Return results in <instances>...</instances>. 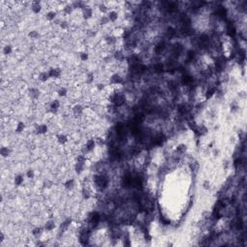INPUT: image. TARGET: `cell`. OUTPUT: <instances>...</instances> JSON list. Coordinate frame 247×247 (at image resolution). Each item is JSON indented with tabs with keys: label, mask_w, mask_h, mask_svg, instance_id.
<instances>
[{
	"label": "cell",
	"mask_w": 247,
	"mask_h": 247,
	"mask_svg": "<svg viewBox=\"0 0 247 247\" xmlns=\"http://www.w3.org/2000/svg\"><path fill=\"white\" fill-rule=\"evenodd\" d=\"M81 16H82L83 19L85 20L91 19L94 16V10L90 6H85L84 8L81 9Z\"/></svg>",
	"instance_id": "cell-1"
},
{
	"label": "cell",
	"mask_w": 247,
	"mask_h": 247,
	"mask_svg": "<svg viewBox=\"0 0 247 247\" xmlns=\"http://www.w3.org/2000/svg\"><path fill=\"white\" fill-rule=\"evenodd\" d=\"M47 72L49 73L50 79H58L62 75V70L58 67H51Z\"/></svg>",
	"instance_id": "cell-2"
},
{
	"label": "cell",
	"mask_w": 247,
	"mask_h": 247,
	"mask_svg": "<svg viewBox=\"0 0 247 247\" xmlns=\"http://www.w3.org/2000/svg\"><path fill=\"white\" fill-rule=\"evenodd\" d=\"M61 108V101L58 99H53L49 103V111L52 114H56Z\"/></svg>",
	"instance_id": "cell-3"
},
{
	"label": "cell",
	"mask_w": 247,
	"mask_h": 247,
	"mask_svg": "<svg viewBox=\"0 0 247 247\" xmlns=\"http://www.w3.org/2000/svg\"><path fill=\"white\" fill-rule=\"evenodd\" d=\"M35 131L39 135H45L48 132V126L47 124H38L35 128Z\"/></svg>",
	"instance_id": "cell-4"
},
{
	"label": "cell",
	"mask_w": 247,
	"mask_h": 247,
	"mask_svg": "<svg viewBox=\"0 0 247 247\" xmlns=\"http://www.w3.org/2000/svg\"><path fill=\"white\" fill-rule=\"evenodd\" d=\"M123 83V77L118 73H113L110 76V84L111 85H121Z\"/></svg>",
	"instance_id": "cell-5"
},
{
	"label": "cell",
	"mask_w": 247,
	"mask_h": 247,
	"mask_svg": "<svg viewBox=\"0 0 247 247\" xmlns=\"http://www.w3.org/2000/svg\"><path fill=\"white\" fill-rule=\"evenodd\" d=\"M72 112H73V114L75 116H76V117H80V116H82L83 115V113H84V108H83V106L81 105V104H79V103H75V104H73V107H72Z\"/></svg>",
	"instance_id": "cell-6"
},
{
	"label": "cell",
	"mask_w": 247,
	"mask_h": 247,
	"mask_svg": "<svg viewBox=\"0 0 247 247\" xmlns=\"http://www.w3.org/2000/svg\"><path fill=\"white\" fill-rule=\"evenodd\" d=\"M30 9H31V12L35 15H39L43 10V6L41 4V2L39 1H33L31 3V6H30Z\"/></svg>",
	"instance_id": "cell-7"
},
{
	"label": "cell",
	"mask_w": 247,
	"mask_h": 247,
	"mask_svg": "<svg viewBox=\"0 0 247 247\" xmlns=\"http://www.w3.org/2000/svg\"><path fill=\"white\" fill-rule=\"evenodd\" d=\"M56 141H57V143L61 145V146H64V145H66L69 142V137L68 135H66L65 133H59L56 135Z\"/></svg>",
	"instance_id": "cell-8"
},
{
	"label": "cell",
	"mask_w": 247,
	"mask_h": 247,
	"mask_svg": "<svg viewBox=\"0 0 247 247\" xmlns=\"http://www.w3.org/2000/svg\"><path fill=\"white\" fill-rule=\"evenodd\" d=\"M112 56H113L114 59L116 61H118V62H123L124 60V53L122 51L121 49H115L113 51V53H112Z\"/></svg>",
	"instance_id": "cell-9"
},
{
	"label": "cell",
	"mask_w": 247,
	"mask_h": 247,
	"mask_svg": "<svg viewBox=\"0 0 247 247\" xmlns=\"http://www.w3.org/2000/svg\"><path fill=\"white\" fill-rule=\"evenodd\" d=\"M106 16L108 17V19L110 22H116L119 19V13L116 10H109Z\"/></svg>",
	"instance_id": "cell-10"
},
{
	"label": "cell",
	"mask_w": 247,
	"mask_h": 247,
	"mask_svg": "<svg viewBox=\"0 0 247 247\" xmlns=\"http://www.w3.org/2000/svg\"><path fill=\"white\" fill-rule=\"evenodd\" d=\"M28 96H29V98L31 99V100L36 101L40 97V90L37 88H30L29 90H28Z\"/></svg>",
	"instance_id": "cell-11"
},
{
	"label": "cell",
	"mask_w": 247,
	"mask_h": 247,
	"mask_svg": "<svg viewBox=\"0 0 247 247\" xmlns=\"http://www.w3.org/2000/svg\"><path fill=\"white\" fill-rule=\"evenodd\" d=\"M38 79L42 83L47 82V81L50 79L49 73H48V72H47V71H43V72H41L39 75H38Z\"/></svg>",
	"instance_id": "cell-12"
},
{
	"label": "cell",
	"mask_w": 247,
	"mask_h": 247,
	"mask_svg": "<svg viewBox=\"0 0 247 247\" xmlns=\"http://www.w3.org/2000/svg\"><path fill=\"white\" fill-rule=\"evenodd\" d=\"M56 17H57V12L54 10H48L45 15V17L47 21H53V20H55Z\"/></svg>",
	"instance_id": "cell-13"
},
{
	"label": "cell",
	"mask_w": 247,
	"mask_h": 247,
	"mask_svg": "<svg viewBox=\"0 0 247 247\" xmlns=\"http://www.w3.org/2000/svg\"><path fill=\"white\" fill-rule=\"evenodd\" d=\"M55 227H56V224H55V221L54 220H47V222L45 223V225H44V229L45 231H47V232H51V231H53L55 229Z\"/></svg>",
	"instance_id": "cell-14"
},
{
	"label": "cell",
	"mask_w": 247,
	"mask_h": 247,
	"mask_svg": "<svg viewBox=\"0 0 247 247\" xmlns=\"http://www.w3.org/2000/svg\"><path fill=\"white\" fill-rule=\"evenodd\" d=\"M24 182V176L22 174H17L14 178V184L16 186H20Z\"/></svg>",
	"instance_id": "cell-15"
},
{
	"label": "cell",
	"mask_w": 247,
	"mask_h": 247,
	"mask_svg": "<svg viewBox=\"0 0 247 247\" xmlns=\"http://www.w3.org/2000/svg\"><path fill=\"white\" fill-rule=\"evenodd\" d=\"M0 154H1L2 157L6 158V157L10 156V154H11V149L7 146L1 147V149H0Z\"/></svg>",
	"instance_id": "cell-16"
},
{
	"label": "cell",
	"mask_w": 247,
	"mask_h": 247,
	"mask_svg": "<svg viewBox=\"0 0 247 247\" xmlns=\"http://www.w3.org/2000/svg\"><path fill=\"white\" fill-rule=\"evenodd\" d=\"M71 223H72L71 219H66L65 221H63L60 225V232L61 233H64L65 231H67L69 227L71 226Z\"/></svg>",
	"instance_id": "cell-17"
},
{
	"label": "cell",
	"mask_w": 247,
	"mask_h": 247,
	"mask_svg": "<svg viewBox=\"0 0 247 247\" xmlns=\"http://www.w3.org/2000/svg\"><path fill=\"white\" fill-rule=\"evenodd\" d=\"M56 93H57L58 97L64 98V97L68 95V89L66 87H63V86H60V87H58V89L56 90Z\"/></svg>",
	"instance_id": "cell-18"
},
{
	"label": "cell",
	"mask_w": 247,
	"mask_h": 247,
	"mask_svg": "<svg viewBox=\"0 0 247 247\" xmlns=\"http://www.w3.org/2000/svg\"><path fill=\"white\" fill-rule=\"evenodd\" d=\"M25 130V124H24V122H19V123L17 124V126H16V129H15V131H16V133H17V134H20V133H22V132H23Z\"/></svg>",
	"instance_id": "cell-19"
},
{
	"label": "cell",
	"mask_w": 247,
	"mask_h": 247,
	"mask_svg": "<svg viewBox=\"0 0 247 247\" xmlns=\"http://www.w3.org/2000/svg\"><path fill=\"white\" fill-rule=\"evenodd\" d=\"M98 10L101 12V14H103V15H106V14H107V13L109 12V10H110V8H109V7H108L105 3H101V4H99V6H98Z\"/></svg>",
	"instance_id": "cell-20"
},
{
	"label": "cell",
	"mask_w": 247,
	"mask_h": 247,
	"mask_svg": "<svg viewBox=\"0 0 247 247\" xmlns=\"http://www.w3.org/2000/svg\"><path fill=\"white\" fill-rule=\"evenodd\" d=\"M85 170V164H81V163H75V171L77 175L82 174Z\"/></svg>",
	"instance_id": "cell-21"
},
{
	"label": "cell",
	"mask_w": 247,
	"mask_h": 247,
	"mask_svg": "<svg viewBox=\"0 0 247 247\" xmlns=\"http://www.w3.org/2000/svg\"><path fill=\"white\" fill-rule=\"evenodd\" d=\"M75 159L76 163H81V164H86V161H87L86 156H84V154H76Z\"/></svg>",
	"instance_id": "cell-22"
},
{
	"label": "cell",
	"mask_w": 247,
	"mask_h": 247,
	"mask_svg": "<svg viewBox=\"0 0 247 247\" xmlns=\"http://www.w3.org/2000/svg\"><path fill=\"white\" fill-rule=\"evenodd\" d=\"M44 230H45V229H43L42 227L37 226V227H35V228L32 229L31 234L33 235V236H35V238H39V236L43 234V231H44Z\"/></svg>",
	"instance_id": "cell-23"
},
{
	"label": "cell",
	"mask_w": 247,
	"mask_h": 247,
	"mask_svg": "<svg viewBox=\"0 0 247 247\" xmlns=\"http://www.w3.org/2000/svg\"><path fill=\"white\" fill-rule=\"evenodd\" d=\"M64 187L68 190L73 189V188L75 187V180L72 179V178H71V179H68L64 182Z\"/></svg>",
	"instance_id": "cell-24"
},
{
	"label": "cell",
	"mask_w": 247,
	"mask_h": 247,
	"mask_svg": "<svg viewBox=\"0 0 247 247\" xmlns=\"http://www.w3.org/2000/svg\"><path fill=\"white\" fill-rule=\"evenodd\" d=\"M99 23H100V25H101V26L108 25L109 23H110V21H109V19H108V17L106 16V15H103V16H101L100 19H99Z\"/></svg>",
	"instance_id": "cell-25"
},
{
	"label": "cell",
	"mask_w": 247,
	"mask_h": 247,
	"mask_svg": "<svg viewBox=\"0 0 247 247\" xmlns=\"http://www.w3.org/2000/svg\"><path fill=\"white\" fill-rule=\"evenodd\" d=\"M27 36H28V38H30V39H32V40H36L39 38L40 34L37 30H30V31L28 32Z\"/></svg>",
	"instance_id": "cell-26"
},
{
	"label": "cell",
	"mask_w": 247,
	"mask_h": 247,
	"mask_svg": "<svg viewBox=\"0 0 247 247\" xmlns=\"http://www.w3.org/2000/svg\"><path fill=\"white\" fill-rule=\"evenodd\" d=\"M82 196L85 200H89L90 198L92 197V193H91V190L88 189L87 187H84L83 190H82Z\"/></svg>",
	"instance_id": "cell-27"
},
{
	"label": "cell",
	"mask_w": 247,
	"mask_h": 247,
	"mask_svg": "<svg viewBox=\"0 0 247 247\" xmlns=\"http://www.w3.org/2000/svg\"><path fill=\"white\" fill-rule=\"evenodd\" d=\"M73 7L72 4H67L66 6H64V8H63V12H64L65 15H71L72 13L73 12Z\"/></svg>",
	"instance_id": "cell-28"
},
{
	"label": "cell",
	"mask_w": 247,
	"mask_h": 247,
	"mask_svg": "<svg viewBox=\"0 0 247 247\" xmlns=\"http://www.w3.org/2000/svg\"><path fill=\"white\" fill-rule=\"evenodd\" d=\"M94 79H95V78H94L93 73H86V75H85V81H86V83H87L88 85H90V84L93 83V82H94Z\"/></svg>",
	"instance_id": "cell-29"
},
{
	"label": "cell",
	"mask_w": 247,
	"mask_h": 247,
	"mask_svg": "<svg viewBox=\"0 0 247 247\" xmlns=\"http://www.w3.org/2000/svg\"><path fill=\"white\" fill-rule=\"evenodd\" d=\"M79 59H80V61H82V62H86V61H88L89 60V53L87 51H85V50L79 52Z\"/></svg>",
	"instance_id": "cell-30"
},
{
	"label": "cell",
	"mask_w": 247,
	"mask_h": 247,
	"mask_svg": "<svg viewBox=\"0 0 247 247\" xmlns=\"http://www.w3.org/2000/svg\"><path fill=\"white\" fill-rule=\"evenodd\" d=\"M2 51H3L4 55H10L13 52V47L11 45H6L5 47H3Z\"/></svg>",
	"instance_id": "cell-31"
},
{
	"label": "cell",
	"mask_w": 247,
	"mask_h": 247,
	"mask_svg": "<svg viewBox=\"0 0 247 247\" xmlns=\"http://www.w3.org/2000/svg\"><path fill=\"white\" fill-rule=\"evenodd\" d=\"M59 27L62 30L66 31V30H68L69 28H70V23H69L67 20H61V22L59 23Z\"/></svg>",
	"instance_id": "cell-32"
},
{
	"label": "cell",
	"mask_w": 247,
	"mask_h": 247,
	"mask_svg": "<svg viewBox=\"0 0 247 247\" xmlns=\"http://www.w3.org/2000/svg\"><path fill=\"white\" fill-rule=\"evenodd\" d=\"M25 177H26L27 179H29V180H33L35 178V171L33 169H31V168H30V169H28L26 171V173H25Z\"/></svg>",
	"instance_id": "cell-33"
},
{
	"label": "cell",
	"mask_w": 247,
	"mask_h": 247,
	"mask_svg": "<svg viewBox=\"0 0 247 247\" xmlns=\"http://www.w3.org/2000/svg\"><path fill=\"white\" fill-rule=\"evenodd\" d=\"M214 93H215V88H210V89H208V90H207V92L205 93L206 99H207V100H208V99H210L211 97L214 95Z\"/></svg>",
	"instance_id": "cell-34"
},
{
	"label": "cell",
	"mask_w": 247,
	"mask_h": 247,
	"mask_svg": "<svg viewBox=\"0 0 247 247\" xmlns=\"http://www.w3.org/2000/svg\"><path fill=\"white\" fill-rule=\"evenodd\" d=\"M187 148L184 144H180L179 146H177V152H180V154H184L186 152Z\"/></svg>",
	"instance_id": "cell-35"
},
{
	"label": "cell",
	"mask_w": 247,
	"mask_h": 247,
	"mask_svg": "<svg viewBox=\"0 0 247 247\" xmlns=\"http://www.w3.org/2000/svg\"><path fill=\"white\" fill-rule=\"evenodd\" d=\"M95 140H96V144H97V146L103 147V145H104V143H105V142H104V139L103 138V137H100V136L97 137V138H96Z\"/></svg>",
	"instance_id": "cell-36"
},
{
	"label": "cell",
	"mask_w": 247,
	"mask_h": 247,
	"mask_svg": "<svg viewBox=\"0 0 247 247\" xmlns=\"http://www.w3.org/2000/svg\"><path fill=\"white\" fill-rule=\"evenodd\" d=\"M52 185H53V182L52 180H45V182H44V187L45 188H51L52 187Z\"/></svg>",
	"instance_id": "cell-37"
},
{
	"label": "cell",
	"mask_w": 247,
	"mask_h": 247,
	"mask_svg": "<svg viewBox=\"0 0 247 247\" xmlns=\"http://www.w3.org/2000/svg\"><path fill=\"white\" fill-rule=\"evenodd\" d=\"M96 34H97V32H96L94 29H89V30H87V36H88V37L94 38V37L96 36Z\"/></svg>",
	"instance_id": "cell-38"
},
{
	"label": "cell",
	"mask_w": 247,
	"mask_h": 247,
	"mask_svg": "<svg viewBox=\"0 0 247 247\" xmlns=\"http://www.w3.org/2000/svg\"><path fill=\"white\" fill-rule=\"evenodd\" d=\"M203 188L205 190H208L210 188V182H208V180H205V182H203Z\"/></svg>",
	"instance_id": "cell-39"
}]
</instances>
